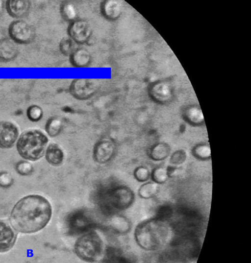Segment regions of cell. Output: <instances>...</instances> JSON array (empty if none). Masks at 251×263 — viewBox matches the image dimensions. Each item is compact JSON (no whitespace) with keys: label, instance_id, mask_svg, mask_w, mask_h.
I'll return each instance as SVG.
<instances>
[{"label":"cell","instance_id":"obj_29","mask_svg":"<svg viewBox=\"0 0 251 263\" xmlns=\"http://www.w3.org/2000/svg\"><path fill=\"white\" fill-rule=\"evenodd\" d=\"M195 153L199 158L205 159L210 156L211 150L208 146L206 145H200L196 147Z\"/></svg>","mask_w":251,"mask_h":263},{"label":"cell","instance_id":"obj_16","mask_svg":"<svg viewBox=\"0 0 251 263\" xmlns=\"http://www.w3.org/2000/svg\"><path fill=\"white\" fill-rule=\"evenodd\" d=\"M47 162L54 166L61 164L64 159V153L59 145L55 143L50 144L46 150Z\"/></svg>","mask_w":251,"mask_h":263},{"label":"cell","instance_id":"obj_5","mask_svg":"<svg viewBox=\"0 0 251 263\" xmlns=\"http://www.w3.org/2000/svg\"><path fill=\"white\" fill-rule=\"evenodd\" d=\"M8 33L11 39L15 43L26 44L32 42L35 37L33 27L23 20L13 22L8 28Z\"/></svg>","mask_w":251,"mask_h":263},{"label":"cell","instance_id":"obj_21","mask_svg":"<svg viewBox=\"0 0 251 263\" xmlns=\"http://www.w3.org/2000/svg\"><path fill=\"white\" fill-rule=\"evenodd\" d=\"M158 188V185L156 183H145L140 188L139 194L143 198H149L157 193Z\"/></svg>","mask_w":251,"mask_h":263},{"label":"cell","instance_id":"obj_19","mask_svg":"<svg viewBox=\"0 0 251 263\" xmlns=\"http://www.w3.org/2000/svg\"><path fill=\"white\" fill-rule=\"evenodd\" d=\"M90 60V55L88 51L80 49L76 50L72 53L71 61L75 66L83 67L86 66Z\"/></svg>","mask_w":251,"mask_h":263},{"label":"cell","instance_id":"obj_14","mask_svg":"<svg viewBox=\"0 0 251 263\" xmlns=\"http://www.w3.org/2000/svg\"><path fill=\"white\" fill-rule=\"evenodd\" d=\"M30 3L28 0H10L6 2V8L8 14L14 18L25 17L29 11Z\"/></svg>","mask_w":251,"mask_h":263},{"label":"cell","instance_id":"obj_3","mask_svg":"<svg viewBox=\"0 0 251 263\" xmlns=\"http://www.w3.org/2000/svg\"><path fill=\"white\" fill-rule=\"evenodd\" d=\"M48 141V137L41 131L28 130L20 136L16 143V148L23 158L35 161L43 156Z\"/></svg>","mask_w":251,"mask_h":263},{"label":"cell","instance_id":"obj_9","mask_svg":"<svg viewBox=\"0 0 251 263\" xmlns=\"http://www.w3.org/2000/svg\"><path fill=\"white\" fill-rule=\"evenodd\" d=\"M19 130L13 123L7 121H0V148L12 147L19 136Z\"/></svg>","mask_w":251,"mask_h":263},{"label":"cell","instance_id":"obj_32","mask_svg":"<svg viewBox=\"0 0 251 263\" xmlns=\"http://www.w3.org/2000/svg\"><path fill=\"white\" fill-rule=\"evenodd\" d=\"M4 9V4L3 2V1L0 0V16L1 15L3 12Z\"/></svg>","mask_w":251,"mask_h":263},{"label":"cell","instance_id":"obj_26","mask_svg":"<svg viewBox=\"0 0 251 263\" xmlns=\"http://www.w3.org/2000/svg\"><path fill=\"white\" fill-rule=\"evenodd\" d=\"M14 179L11 175L6 171H0V187L8 188L13 184Z\"/></svg>","mask_w":251,"mask_h":263},{"label":"cell","instance_id":"obj_18","mask_svg":"<svg viewBox=\"0 0 251 263\" xmlns=\"http://www.w3.org/2000/svg\"><path fill=\"white\" fill-rule=\"evenodd\" d=\"M62 128L61 120L57 117L49 118L45 124V130L50 137H56L59 134Z\"/></svg>","mask_w":251,"mask_h":263},{"label":"cell","instance_id":"obj_1","mask_svg":"<svg viewBox=\"0 0 251 263\" xmlns=\"http://www.w3.org/2000/svg\"><path fill=\"white\" fill-rule=\"evenodd\" d=\"M52 208L49 201L38 194H31L20 199L13 207L10 222L16 231L34 233L43 229L50 221Z\"/></svg>","mask_w":251,"mask_h":263},{"label":"cell","instance_id":"obj_20","mask_svg":"<svg viewBox=\"0 0 251 263\" xmlns=\"http://www.w3.org/2000/svg\"><path fill=\"white\" fill-rule=\"evenodd\" d=\"M170 149L166 143H159L155 146L151 151V157L156 160H162L169 154Z\"/></svg>","mask_w":251,"mask_h":263},{"label":"cell","instance_id":"obj_28","mask_svg":"<svg viewBox=\"0 0 251 263\" xmlns=\"http://www.w3.org/2000/svg\"><path fill=\"white\" fill-rule=\"evenodd\" d=\"M134 175L137 180L143 182L149 178L150 173L147 168L143 167H139L135 169Z\"/></svg>","mask_w":251,"mask_h":263},{"label":"cell","instance_id":"obj_2","mask_svg":"<svg viewBox=\"0 0 251 263\" xmlns=\"http://www.w3.org/2000/svg\"><path fill=\"white\" fill-rule=\"evenodd\" d=\"M168 228L163 223L155 220H147L139 224L135 230L138 244L146 250L155 249L168 238Z\"/></svg>","mask_w":251,"mask_h":263},{"label":"cell","instance_id":"obj_23","mask_svg":"<svg viewBox=\"0 0 251 263\" xmlns=\"http://www.w3.org/2000/svg\"><path fill=\"white\" fill-rule=\"evenodd\" d=\"M15 167L17 173L22 176L29 175L34 171V168L31 164L25 161L18 162Z\"/></svg>","mask_w":251,"mask_h":263},{"label":"cell","instance_id":"obj_7","mask_svg":"<svg viewBox=\"0 0 251 263\" xmlns=\"http://www.w3.org/2000/svg\"><path fill=\"white\" fill-rule=\"evenodd\" d=\"M97 85L92 79L79 78L73 80L70 87V91L75 98L86 99L96 92Z\"/></svg>","mask_w":251,"mask_h":263},{"label":"cell","instance_id":"obj_31","mask_svg":"<svg viewBox=\"0 0 251 263\" xmlns=\"http://www.w3.org/2000/svg\"><path fill=\"white\" fill-rule=\"evenodd\" d=\"M72 40L70 39H65L60 43V50L65 54H69L72 52L73 49V43Z\"/></svg>","mask_w":251,"mask_h":263},{"label":"cell","instance_id":"obj_25","mask_svg":"<svg viewBox=\"0 0 251 263\" xmlns=\"http://www.w3.org/2000/svg\"><path fill=\"white\" fill-rule=\"evenodd\" d=\"M61 13L64 19L68 21L74 20L76 16L75 7L71 3L63 4L61 8Z\"/></svg>","mask_w":251,"mask_h":263},{"label":"cell","instance_id":"obj_27","mask_svg":"<svg viewBox=\"0 0 251 263\" xmlns=\"http://www.w3.org/2000/svg\"><path fill=\"white\" fill-rule=\"evenodd\" d=\"M168 177L167 170L163 167H158L155 169L152 173V178L157 183L165 182Z\"/></svg>","mask_w":251,"mask_h":263},{"label":"cell","instance_id":"obj_22","mask_svg":"<svg viewBox=\"0 0 251 263\" xmlns=\"http://www.w3.org/2000/svg\"><path fill=\"white\" fill-rule=\"evenodd\" d=\"M186 116L189 121L195 124L201 123L204 120L202 112L196 107L188 109L186 112Z\"/></svg>","mask_w":251,"mask_h":263},{"label":"cell","instance_id":"obj_30","mask_svg":"<svg viewBox=\"0 0 251 263\" xmlns=\"http://www.w3.org/2000/svg\"><path fill=\"white\" fill-rule=\"evenodd\" d=\"M186 155L184 151L180 150L175 152L171 158V162L175 165L182 163L186 159Z\"/></svg>","mask_w":251,"mask_h":263},{"label":"cell","instance_id":"obj_15","mask_svg":"<svg viewBox=\"0 0 251 263\" xmlns=\"http://www.w3.org/2000/svg\"><path fill=\"white\" fill-rule=\"evenodd\" d=\"M122 4L114 0H108L103 2L101 11L105 18L109 20H115L119 18L122 12Z\"/></svg>","mask_w":251,"mask_h":263},{"label":"cell","instance_id":"obj_11","mask_svg":"<svg viewBox=\"0 0 251 263\" xmlns=\"http://www.w3.org/2000/svg\"><path fill=\"white\" fill-rule=\"evenodd\" d=\"M68 32L72 40L78 43L85 42L91 34L88 23L84 20L73 22L69 26Z\"/></svg>","mask_w":251,"mask_h":263},{"label":"cell","instance_id":"obj_13","mask_svg":"<svg viewBox=\"0 0 251 263\" xmlns=\"http://www.w3.org/2000/svg\"><path fill=\"white\" fill-rule=\"evenodd\" d=\"M18 53V48L12 39L5 38L0 40V61H12L17 57Z\"/></svg>","mask_w":251,"mask_h":263},{"label":"cell","instance_id":"obj_17","mask_svg":"<svg viewBox=\"0 0 251 263\" xmlns=\"http://www.w3.org/2000/svg\"><path fill=\"white\" fill-rule=\"evenodd\" d=\"M151 96L156 99L165 101L171 96V89L168 84L165 83H157L153 85L151 90Z\"/></svg>","mask_w":251,"mask_h":263},{"label":"cell","instance_id":"obj_6","mask_svg":"<svg viewBox=\"0 0 251 263\" xmlns=\"http://www.w3.org/2000/svg\"><path fill=\"white\" fill-rule=\"evenodd\" d=\"M134 193L128 187H117L108 194V202L113 208L122 210L127 208L134 200Z\"/></svg>","mask_w":251,"mask_h":263},{"label":"cell","instance_id":"obj_12","mask_svg":"<svg viewBox=\"0 0 251 263\" xmlns=\"http://www.w3.org/2000/svg\"><path fill=\"white\" fill-rule=\"evenodd\" d=\"M15 230L7 222L0 220V252H5L14 246L17 238Z\"/></svg>","mask_w":251,"mask_h":263},{"label":"cell","instance_id":"obj_8","mask_svg":"<svg viewBox=\"0 0 251 263\" xmlns=\"http://www.w3.org/2000/svg\"><path fill=\"white\" fill-rule=\"evenodd\" d=\"M116 148V144L112 140L108 138L100 140L93 149L94 159L100 164L108 162L114 155Z\"/></svg>","mask_w":251,"mask_h":263},{"label":"cell","instance_id":"obj_4","mask_svg":"<svg viewBox=\"0 0 251 263\" xmlns=\"http://www.w3.org/2000/svg\"><path fill=\"white\" fill-rule=\"evenodd\" d=\"M103 242L95 232L88 231L79 238L75 244L76 255L81 260L87 262L97 260L101 256Z\"/></svg>","mask_w":251,"mask_h":263},{"label":"cell","instance_id":"obj_10","mask_svg":"<svg viewBox=\"0 0 251 263\" xmlns=\"http://www.w3.org/2000/svg\"><path fill=\"white\" fill-rule=\"evenodd\" d=\"M68 225L73 233L77 234L89 231L93 225V222L84 212L79 211L70 216Z\"/></svg>","mask_w":251,"mask_h":263},{"label":"cell","instance_id":"obj_24","mask_svg":"<svg viewBox=\"0 0 251 263\" xmlns=\"http://www.w3.org/2000/svg\"><path fill=\"white\" fill-rule=\"evenodd\" d=\"M43 115L42 108L38 105H32L26 110V116L28 120L33 122L40 120Z\"/></svg>","mask_w":251,"mask_h":263}]
</instances>
